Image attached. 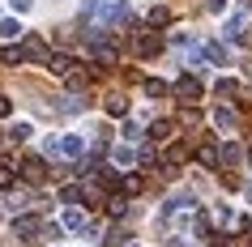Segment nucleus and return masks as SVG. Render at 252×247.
<instances>
[{
    "mask_svg": "<svg viewBox=\"0 0 252 247\" xmlns=\"http://www.w3.org/2000/svg\"><path fill=\"white\" fill-rule=\"evenodd\" d=\"M201 55H205L210 64H226V60H231V52H226L222 43H205V52H201Z\"/></svg>",
    "mask_w": 252,
    "mask_h": 247,
    "instance_id": "2eb2a0df",
    "label": "nucleus"
},
{
    "mask_svg": "<svg viewBox=\"0 0 252 247\" xmlns=\"http://www.w3.org/2000/svg\"><path fill=\"white\" fill-rule=\"evenodd\" d=\"M214 124H218V128H226V132H231V128H235V124H239V115H235V111H231V107H218V111H214Z\"/></svg>",
    "mask_w": 252,
    "mask_h": 247,
    "instance_id": "dca6fc26",
    "label": "nucleus"
},
{
    "mask_svg": "<svg viewBox=\"0 0 252 247\" xmlns=\"http://www.w3.org/2000/svg\"><path fill=\"white\" fill-rule=\"evenodd\" d=\"M30 200H34L30 192H9V196H4V209L17 218V213H26V209H30Z\"/></svg>",
    "mask_w": 252,
    "mask_h": 247,
    "instance_id": "0eeeda50",
    "label": "nucleus"
},
{
    "mask_svg": "<svg viewBox=\"0 0 252 247\" xmlns=\"http://www.w3.org/2000/svg\"><path fill=\"white\" fill-rule=\"evenodd\" d=\"M239 158H244V149H239L235 141H226V145H222V154H218V162H226V166H235Z\"/></svg>",
    "mask_w": 252,
    "mask_h": 247,
    "instance_id": "f3484780",
    "label": "nucleus"
},
{
    "mask_svg": "<svg viewBox=\"0 0 252 247\" xmlns=\"http://www.w3.org/2000/svg\"><path fill=\"white\" fill-rule=\"evenodd\" d=\"M22 34H26V30H22L17 17H4V22H0V43H13V39H22Z\"/></svg>",
    "mask_w": 252,
    "mask_h": 247,
    "instance_id": "1a4fd4ad",
    "label": "nucleus"
},
{
    "mask_svg": "<svg viewBox=\"0 0 252 247\" xmlns=\"http://www.w3.org/2000/svg\"><path fill=\"white\" fill-rule=\"evenodd\" d=\"M171 132H175V124H171V119H154V124H150V132H146V137H150V141H167Z\"/></svg>",
    "mask_w": 252,
    "mask_h": 247,
    "instance_id": "f8f14e48",
    "label": "nucleus"
},
{
    "mask_svg": "<svg viewBox=\"0 0 252 247\" xmlns=\"http://www.w3.org/2000/svg\"><path fill=\"white\" fill-rule=\"evenodd\" d=\"M13 179H17V175H13V162H4V158H0V188H9Z\"/></svg>",
    "mask_w": 252,
    "mask_h": 247,
    "instance_id": "a878e982",
    "label": "nucleus"
},
{
    "mask_svg": "<svg viewBox=\"0 0 252 247\" xmlns=\"http://www.w3.org/2000/svg\"><path fill=\"white\" fill-rule=\"evenodd\" d=\"M244 30H248V13H235L231 22H226V34H231V39H239V43H244V39H248Z\"/></svg>",
    "mask_w": 252,
    "mask_h": 247,
    "instance_id": "ddd939ff",
    "label": "nucleus"
},
{
    "mask_svg": "<svg viewBox=\"0 0 252 247\" xmlns=\"http://www.w3.org/2000/svg\"><path fill=\"white\" fill-rule=\"evenodd\" d=\"M124 247H137V243H124Z\"/></svg>",
    "mask_w": 252,
    "mask_h": 247,
    "instance_id": "473e14b6",
    "label": "nucleus"
},
{
    "mask_svg": "<svg viewBox=\"0 0 252 247\" xmlns=\"http://www.w3.org/2000/svg\"><path fill=\"white\" fill-rule=\"evenodd\" d=\"M120 188H124V196H137L146 183H141V175H124V183H120Z\"/></svg>",
    "mask_w": 252,
    "mask_h": 247,
    "instance_id": "4be33fe9",
    "label": "nucleus"
},
{
    "mask_svg": "<svg viewBox=\"0 0 252 247\" xmlns=\"http://www.w3.org/2000/svg\"><path fill=\"white\" fill-rule=\"evenodd\" d=\"M13 234H17V239H26V243H34V239L43 234V221L34 218V213H17V218H13Z\"/></svg>",
    "mask_w": 252,
    "mask_h": 247,
    "instance_id": "f257e3e1",
    "label": "nucleus"
},
{
    "mask_svg": "<svg viewBox=\"0 0 252 247\" xmlns=\"http://www.w3.org/2000/svg\"><path fill=\"white\" fill-rule=\"evenodd\" d=\"M124 137H128V141H141L146 132H141V124H124Z\"/></svg>",
    "mask_w": 252,
    "mask_h": 247,
    "instance_id": "cd10ccee",
    "label": "nucleus"
},
{
    "mask_svg": "<svg viewBox=\"0 0 252 247\" xmlns=\"http://www.w3.org/2000/svg\"><path fill=\"white\" fill-rule=\"evenodd\" d=\"M205 9H210V13H226V0H210Z\"/></svg>",
    "mask_w": 252,
    "mask_h": 247,
    "instance_id": "c756f323",
    "label": "nucleus"
},
{
    "mask_svg": "<svg viewBox=\"0 0 252 247\" xmlns=\"http://www.w3.org/2000/svg\"><path fill=\"white\" fill-rule=\"evenodd\" d=\"M26 137H30V124H26V119H17L13 128H9V141H26Z\"/></svg>",
    "mask_w": 252,
    "mask_h": 247,
    "instance_id": "393cba45",
    "label": "nucleus"
},
{
    "mask_svg": "<svg viewBox=\"0 0 252 247\" xmlns=\"http://www.w3.org/2000/svg\"><path fill=\"white\" fill-rule=\"evenodd\" d=\"M175 98H180V103H188V107L201 103V81L192 77V73H184V77L175 81Z\"/></svg>",
    "mask_w": 252,
    "mask_h": 247,
    "instance_id": "7ed1b4c3",
    "label": "nucleus"
},
{
    "mask_svg": "<svg viewBox=\"0 0 252 247\" xmlns=\"http://www.w3.org/2000/svg\"><path fill=\"white\" fill-rule=\"evenodd\" d=\"M43 64L52 68L56 77H68V73L77 68V60H73V55H68V52H52V55H47V60H43Z\"/></svg>",
    "mask_w": 252,
    "mask_h": 247,
    "instance_id": "20e7f679",
    "label": "nucleus"
},
{
    "mask_svg": "<svg viewBox=\"0 0 252 247\" xmlns=\"http://www.w3.org/2000/svg\"><path fill=\"white\" fill-rule=\"evenodd\" d=\"M56 111L60 115H77V111H86V98L81 94H64V103H56Z\"/></svg>",
    "mask_w": 252,
    "mask_h": 247,
    "instance_id": "9d476101",
    "label": "nucleus"
},
{
    "mask_svg": "<svg viewBox=\"0 0 252 247\" xmlns=\"http://www.w3.org/2000/svg\"><path fill=\"white\" fill-rule=\"evenodd\" d=\"M248 13H252V0H248Z\"/></svg>",
    "mask_w": 252,
    "mask_h": 247,
    "instance_id": "2f4dec72",
    "label": "nucleus"
},
{
    "mask_svg": "<svg viewBox=\"0 0 252 247\" xmlns=\"http://www.w3.org/2000/svg\"><path fill=\"white\" fill-rule=\"evenodd\" d=\"M56 154H64L68 162H81V154H86V137H81V132L60 137V141H56Z\"/></svg>",
    "mask_w": 252,
    "mask_h": 247,
    "instance_id": "f03ea898",
    "label": "nucleus"
},
{
    "mask_svg": "<svg viewBox=\"0 0 252 247\" xmlns=\"http://www.w3.org/2000/svg\"><path fill=\"white\" fill-rule=\"evenodd\" d=\"M107 115H128V98L124 94H111L107 98Z\"/></svg>",
    "mask_w": 252,
    "mask_h": 247,
    "instance_id": "a211bd4d",
    "label": "nucleus"
},
{
    "mask_svg": "<svg viewBox=\"0 0 252 247\" xmlns=\"http://www.w3.org/2000/svg\"><path fill=\"white\" fill-rule=\"evenodd\" d=\"M158 52H162L158 34H141V39H137V55H146V60H150V55H158Z\"/></svg>",
    "mask_w": 252,
    "mask_h": 247,
    "instance_id": "6e6552de",
    "label": "nucleus"
},
{
    "mask_svg": "<svg viewBox=\"0 0 252 247\" xmlns=\"http://www.w3.org/2000/svg\"><path fill=\"white\" fill-rule=\"evenodd\" d=\"M167 22H171V9H150V26H167Z\"/></svg>",
    "mask_w": 252,
    "mask_h": 247,
    "instance_id": "5701e85b",
    "label": "nucleus"
},
{
    "mask_svg": "<svg viewBox=\"0 0 252 247\" xmlns=\"http://www.w3.org/2000/svg\"><path fill=\"white\" fill-rule=\"evenodd\" d=\"M107 213H111V218H124V213H128V200H124V196H111Z\"/></svg>",
    "mask_w": 252,
    "mask_h": 247,
    "instance_id": "b1692460",
    "label": "nucleus"
},
{
    "mask_svg": "<svg viewBox=\"0 0 252 247\" xmlns=\"http://www.w3.org/2000/svg\"><path fill=\"white\" fill-rule=\"evenodd\" d=\"M9 111H13V103H9V98H4V94H0V119L9 115Z\"/></svg>",
    "mask_w": 252,
    "mask_h": 247,
    "instance_id": "7c9ffc66",
    "label": "nucleus"
},
{
    "mask_svg": "<svg viewBox=\"0 0 252 247\" xmlns=\"http://www.w3.org/2000/svg\"><path fill=\"white\" fill-rule=\"evenodd\" d=\"M9 4H13V13H30V4H34V0H9Z\"/></svg>",
    "mask_w": 252,
    "mask_h": 247,
    "instance_id": "c85d7f7f",
    "label": "nucleus"
},
{
    "mask_svg": "<svg viewBox=\"0 0 252 247\" xmlns=\"http://www.w3.org/2000/svg\"><path fill=\"white\" fill-rule=\"evenodd\" d=\"M197 162H201V166H218V149H214V145H205V149H197Z\"/></svg>",
    "mask_w": 252,
    "mask_h": 247,
    "instance_id": "aec40b11",
    "label": "nucleus"
},
{
    "mask_svg": "<svg viewBox=\"0 0 252 247\" xmlns=\"http://www.w3.org/2000/svg\"><path fill=\"white\" fill-rule=\"evenodd\" d=\"M4 64H26V52H22V43L17 47H4V55H0Z\"/></svg>",
    "mask_w": 252,
    "mask_h": 247,
    "instance_id": "412c9836",
    "label": "nucleus"
},
{
    "mask_svg": "<svg viewBox=\"0 0 252 247\" xmlns=\"http://www.w3.org/2000/svg\"><path fill=\"white\" fill-rule=\"evenodd\" d=\"M22 52H26V60H39V64L47 60V55H52V52H47V43H43L39 34H30V39L22 43Z\"/></svg>",
    "mask_w": 252,
    "mask_h": 247,
    "instance_id": "39448f33",
    "label": "nucleus"
},
{
    "mask_svg": "<svg viewBox=\"0 0 252 247\" xmlns=\"http://www.w3.org/2000/svg\"><path fill=\"white\" fill-rule=\"evenodd\" d=\"M146 94H150V98H162V94H167V85H162V81H154V77H150V81H146Z\"/></svg>",
    "mask_w": 252,
    "mask_h": 247,
    "instance_id": "bb28decb",
    "label": "nucleus"
},
{
    "mask_svg": "<svg viewBox=\"0 0 252 247\" xmlns=\"http://www.w3.org/2000/svg\"><path fill=\"white\" fill-rule=\"evenodd\" d=\"M22 175H26L30 183H43V179H47V166H43V158H26V162H22Z\"/></svg>",
    "mask_w": 252,
    "mask_h": 247,
    "instance_id": "423d86ee",
    "label": "nucleus"
},
{
    "mask_svg": "<svg viewBox=\"0 0 252 247\" xmlns=\"http://www.w3.org/2000/svg\"><path fill=\"white\" fill-rule=\"evenodd\" d=\"M218 98H239V81H231V77H218Z\"/></svg>",
    "mask_w": 252,
    "mask_h": 247,
    "instance_id": "6ab92c4d",
    "label": "nucleus"
},
{
    "mask_svg": "<svg viewBox=\"0 0 252 247\" xmlns=\"http://www.w3.org/2000/svg\"><path fill=\"white\" fill-rule=\"evenodd\" d=\"M60 226H64V230H86L90 221H86V213H81L77 205H68V213H64V221H60Z\"/></svg>",
    "mask_w": 252,
    "mask_h": 247,
    "instance_id": "9b49d317",
    "label": "nucleus"
},
{
    "mask_svg": "<svg viewBox=\"0 0 252 247\" xmlns=\"http://www.w3.org/2000/svg\"><path fill=\"white\" fill-rule=\"evenodd\" d=\"M111 162H116L120 170H128V166H133V162H137V154H133V149H128V145H116V149H111Z\"/></svg>",
    "mask_w": 252,
    "mask_h": 247,
    "instance_id": "4468645a",
    "label": "nucleus"
}]
</instances>
